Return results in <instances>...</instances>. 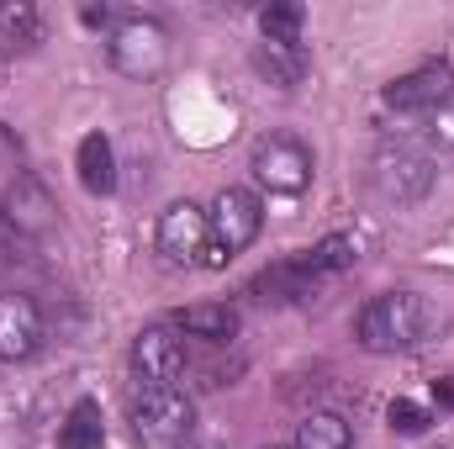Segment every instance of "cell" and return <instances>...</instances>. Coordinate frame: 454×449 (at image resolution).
I'll return each mask as SVG.
<instances>
[{
    "instance_id": "9c48e42d",
    "label": "cell",
    "mask_w": 454,
    "mask_h": 449,
    "mask_svg": "<svg viewBox=\"0 0 454 449\" xmlns=\"http://www.w3.org/2000/svg\"><path fill=\"white\" fill-rule=\"evenodd\" d=\"M16 238H43L48 227L59 223V207H53V196H48V185L43 180H32V175H16V185L5 191V212H0Z\"/></svg>"
},
{
    "instance_id": "7402d4cb",
    "label": "cell",
    "mask_w": 454,
    "mask_h": 449,
    "mask_svg": "<svg viewBox=\"0 0 454 449\" xmlns=\"http://www.w3.org/2000/svg\"><path fill=\"white\" fill-rule=\"evenodd\" d=\"M428 423H434V418H428L418 402H407V397H396V402H391V429H402V434H423Z\"/></svg>"
},
{
    "instance_id": "4fadbf2b",
    "label": "cell",
    "mask_w": 454,
    "mask_h": 449,
    "mask_svg": "<svg viewBox=\"0 0 454 449\" xmlns=\"http://www.w3.org/2000/svg\"><path fill=\"white\" fill-rule=\"evenodd\" d=\"M312 291H317V280H312L296 259H286V264H275V270H264V275L254 280V296H259L264 307H270V302H275V307H286V302H307Z\"/></svg>"
},
{
    "instance_id": "2e32d148",
    "label": "cell",
    "mask_w": 454,
    "mask_h": 449,
    "mask_svg": "<svg viewBox=\"0 0 454 449\" xmlns=\"http://www.w3.org/2000/svg\"><path fill=\"white\" fill-rule=\"evenodd\" d=\"M291 449H354V434L339 413H307L296 423V445Z\"/></svg>"
},
{
    "instance_id": "52a82bcc",
    "label": "cell",
    "mask_w": 454,
    "mask_h": 449,
    "mask_svg": "<svg viewBox=\"0 0 454 449\" xmlns=\"http://www.w3.org/2000/svg\"><path fill=\"white\" fill-rule=\"evenodd\" d=\"M132 370L143 386H175L185 375V334L169 323H153L132 338Z\"/></svg>"
},
{
    "instance_id": "603a6c76",
    "label": "cell",
    "mask_w": 454,
    "mask_h": 449,
    "mask_svg": "<svg viewBox=\"0 0 454 449\" xmlns=\"http://www.w3.org/2000/svg\"><path fill=\"white\" fill-rule=\"evenodd\" d=\"M11 248H16V232H11V223H5V217H0V264L11 259Z\"/></svg>"
},
{
    "instance_id": "277c9868",
    "label": "cell",
    "mask_w": 454,
    "mask_h": 449,
    "mask_svg": "<svg viewBox=\"0 0 454 449\" xmlns=\"http://www.w3.org/2000/svg\"><path fill=\"white\" fill-rule=\"evenodd\" d=\"M207 223H212V243H207V270H223L232 254H243L254 238H259V227H264V212H259V196L254 191H238V185H227L223 196L212 201V212H207Z\"/></svg>"
},
{
    "instance_id": "7a4b0ae2",
    "label": "cell",
    "mask_w": 454,
    "mask_h": 449,
    "mask_svg": "<svg viewBox=\"0 0 454 449\" xmlns=\"http://www.w3.org/2000/svg\"><path fill=\"white\" fill-rule=\"evenodd\" d=\"M428 334V307L423 296L412 291H386V296H370L354 318V338L370 349V354H402L412 343H423Z\"/></svg>"
},
{
    "instance_id": "9a60e30c",
    "label": "cell",
    "mask_w": 454,
    "mask_h": 449,
    "mask_svg": "<svg viewBox=\"0 0 454 449\" xmlns=\"http://www.w3.org/2000/svg\"><path fill=\"white\" fill-rule=\"evenodd\" d=\"M101 445H106V423H101V407L85 397L59 423V449H101Z\"/></svg>"
},
{
    "instance_id": "ba28073f",
    "label": "cell",
    "mask_w": 454,
    "mask_h": 449,
    "mask_svg": "<svg viewBox=\"0 0 454 449\" xmlns=\"http://www.w3.org/2000/svg\"><path fill=\"white\" fill-rule=\"evenodd\" d=\"M159 254L169 264H201L207 259V243H212V223L196 201H175L164 217H159V232H153Z\"/></svg>"
},
{
    "instance_id": "5b68a950",
    "label": "cell",
    "mask_w": 454,
    "mask_h": 449,
    "mask_svg": "<svg viewBox=\"0 0 454 449\" xmlns=\"http://www.w3.org/2000/svg\"><path fill=\"white\" fill-rule=\"evenodd\" d=\"M370 180H375V191L386 201L412 207V201H423L434 191V159L423 148H412V143H380L375 159H370Z\"/></svg>"
},
{
    "instance_id": "5bb4252c",
    "label": "cell",
    "mask_w": 454,
    "mask_h": 449,
    "mask_svg": "<svg viewBox=\"0 0 454 449\" xmlns=\"http://www.w3.org/2000/svg\"><path fill=\"white\" fill-rule=\"evenodd\" d=\"M175 328L191 338H207V343H227V338L238 334V312L227 302H201V307H185Z\"/></svg>"
},
{
    "instance_id": "ac0fdd59",
    "label": "cell",
    "mask_w": 454,
    "mask_h": 449,
    "mask_svg": "<svg viewBox=\"0 0 454 449\" xmlns=\"http://www.w3.org/2000/svg\"><path fill=\"white\" fill-rule=\"evenodd\" d=\"M37 32H43V21H37V11H32L27 0H0V53L32 48Z\"/></svg>"
},
{
    "instance_id": "6da1fadb",
    "label": "cell",
    "mask_w": 454,
    "mask_h": 449,
    "mask_svg": "<svg viewBox=\"0 0 454 449\" xmlns=\"http://www.w3.org/2000/svg\"><path fill=\"white\" fill-rule=\"evenodd\" d=\"M132 439L137 449H196V402L180 386L132 391Z\"/></svg>"
},
{
    "instance_id": "ffe728a7",
    "label": "cell",
    "mask_w": 454,
    "mask_h": 449,
    "mask_svg": "<svg viewBox=\"0 0 454 449\" xmlns=\"http://www.w3.org/2000/svg\"><path fill=\"white\" fill-rule=\"evenodd\" d=\"M301 21H307L301 5H264L259 11V32L275 48H301Z\"/></svg>"
},
{
    "instance_id": "e0dca14e",
    "label": "cell",
    "mask_w": 454,
    "mask_h": 449,
    "mask_svg": "<svg viewBox=\"0 0 454 449\" xmlns=\"http://www.w3.org/2000/svg\"><path fill=\"white\" fill-rule=\"evenodd\" d=\"M254 64H259V75H264L270 85H280V91H296V85H301V75H307V53H301V48H275V43H259Z\"/></svg>"
},
{
    "instance_id": "30bf717a",
    "label": "cell",
    "mask_w": 454,
    "mask_h": 449,
    "mask_svg": "<svg viewBox=\"0 0 454 449\" xmlns=\"http://www.w3.org/2000/svg\"><path fill=\"white\" fill-rule=\"evenodd\" d=\"M43 349V312L32 296H0V359H32Z\"/></svg>"
},
{
    "instance_id": "44dd1931",
    "label": "cell",
    "mask_w": 454,
    "mask_h": 449,
    "mask_svg": "<svg viewBox=\"0 0 454 449\" xmlns=\"http://www.w3.org/2000/svg\"><path fill=\"white\" fill-rule=\"evenodd\" d=\"M423 127H428V138H434L439 148H454V91L428 116H423Z\"/></svg>"
},
{
    "instance_id": "7c38bea8",
    "label": "cell",
    "mask_w": 454,
    "mask_h": 449,
    "mask_svg": "<svg viewBox=\"0 0 454 449\" xmlns=\"http://www.w3.org/2000/svg\"><path fill=\"white\" fill-rule=\"evenodd\" d=\"M74 169H80V185H85L90 196H112L116 191V154L101 132H85V138H80Z\"/></svg>"
},
{
    "instance_id": "8992f818",
    "label": "cell",
    "mask_w": 454,
    "mask_h": 449,
    "mask_svg": "<svg viewBox=\"0 0 454 449\" xmlns=\"http://www.w3.org/2000/svg\"><path fill=\"white\" fill-rule=\"evenodd\" d=\"M254 180L270 191V196H301L312 185V148L296 143V138H264L248 159Z\"/></svg>"
},
{
    "instance_id": "3957f363",
    "label": "cell",
    "mask_w": 454,
    "mask_h": 449,
    "mask_svg": "<svg viewBox=\"0 0 454 449\" xmlns=\"http://www.w3.org/2000/svg\"><path fill=\"white\" fill-rule=\"evenodd\" d=\"M106 59L127 80H153L169 64V32L153 16H121L106 37Z\"/></svg>"
},
{
    "instance_id": "8fae6325",
    "label": "cell",
    "mask_w": 454,
    "mask_h": 449,
    "mask_svg": "<svg viewBox=\"0 0 454 449\" xmlns=\"http://www.w3.org/2000/svg\"><path fill=\"white\" fill-rule=\"evenodd\" d=\"M450 91H454V69L450 64H423V69L402 75L396 85H386V106H391V112H423L428 116Z\"/></svg>"
},
{
    "instance_id": "d6986e66",
    "label": "cell",
    "mask_w": 454,
    "mask_h": 449,
    "mask_svg": "<svg viewBox=\"0 0 454 449\" xmlns=\"http://www.w3.org/2000/svg\"><path fill=\"white\" fill-rule=\"evenodd\" d=\"M354 259H359L354 238H348V232H333V238H323L317 248H307V254H301L296 264H301V270H307V275L317 280V275H333V270H348Z\"/></svg>"
}]
</instances>
